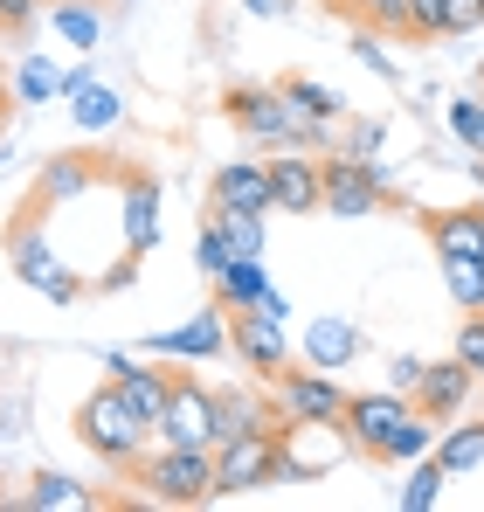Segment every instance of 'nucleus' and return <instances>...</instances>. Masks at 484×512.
Masks as SVG:
<instances>
[{"label":"nucleus","instance_id":"1","mask_svg":"<svg viewBox=\"0 0 484 512\" xmlns=\"http://www.w3.org/2000/svg\"><path fill=\"white\" fill-rule=\"evenodd\" d=\"M346 436H353V450L367 464H415V457H429L436 423L408 395L374 388V395H346Z\"/></svg>","mask_w":484,"mask_h":512},{"label":"nucleus","instance_id":"2","mask_svg":"<svg viewBox=\"0 0 484 512\" xmlns=\"http://www.w3.org/2000/svg\"><path fill=\"white\" fill-rule=\"evenodd\" d=\"M222 111H229V125H242L249 139H263L270 153H298V146L319 153V146H332V125L325 118H298L277 84H236L222 97Z\"/></svg>","mask_w":484,"mask_h":512},{"label":"nucleus","instance_id":"3","mask_svg":"<svg viewBox=\"0 0 484 512\" xmlns=\"http://www.w3.org/2000/svg\"><path fill=\"white\" fill-rule=\"evenodd\" d=\"M284 436H291V423H284V416H277L270 429H242V436H222V443H215V499H242V492L291 485Z\"/></svg>","mask_w":484,"mask_h":512},{"label":"nucleus","instance_id":"4","mask_svg":"<svg viewBox=\"0 0 484 512\" xmlns=\"http://www.w3.org/2000/svg\"><path fill=\"white\" fill-rule=\"evenodd\" d=\"M70 429H77V443L97 457V464H111V471H132L139 464V450L153 443V429L132 416V402L104 381V388H90L77 402V416H70Z\"/></svg>","mask_w":484,"mask_h":512},{"label":"nucleus","instance_id":"5","mask_svg":"<svg viewBox=\"0 0 484 512\" xmlns=\"http://www.w3.org/2000/svg\"><path fill=\"white\" fill-rule=\"evenodd\" d=\"M132 485H139V499H153V506H208V499H215V450H187V443L139 450Z\"/></svg>","mask_w":484,"mask_h":512},{"label":"nucleus","instance_id":"6","mask_svg":"<svg viewBox=\"0 0 484 512\" xmlns=\"http://www.w3.org/2000/svg\"><path fill=\"white\" fill-rule=\"evenodd\" d=\"M395 194H388V173L374 160H346V153H325L319 160V215H381Z\"/></svg>","mask_w":484,"mask_h":512},{"label":"nucleus","instance_id":"7","mask_svg":"<svg viewBox=\"0 0 484 512\" xmlns=\"http://www.w3.org/2000/svg\"><path fill=\"white\" fill-rule=\"evenodd\" d=\"M229 353H236L242 374H256L263 388L291 367V333H284V319L277 312H263V305H236L229 312Z\"/></svg>","mask_w":484,"mask_h":512},{"label":"nucleus","instance_id":"8","mask_svg":"<svg viewBox=\"0 0 484 512\" xmlns=\"http://www.w3.org/2000/svg\"><path fill=\"white\" fill-rule=\"evenodd\" d=\"M153 436L160 443H187V450H215V388L173 367V388H166V409L153 423Z\"/></svg>","mask_w":484,"mask_h":512},{"label":"nucleus","instance_id":"9","mask_svg":"<svg viewBox=\"0 0 484 512\" xmlns=\"http://www.w3.org/2000/svg\"><path fill=\"white\" fill-rule=\"evenodd\" d=\"M270 402L284 423H346V388L325 367H284L270 381Z\"/></svg>","mask_w":484,"mask_h":512},{"label":"nucleus","instance_id":"10","mask_svg":"<svg viewBox=\"0 0 484 512\" xmlns=\"http://www.w3.org/2000/svg\"><path fill=\"white\" fill-rule=\"evenodd\" d=\"M471 388H478V374L450 353V360H429V367H422V381H415V395H408V402H415L429 423H457V416H464V402H471Z\"/></svg>","mask_w":484,"mask_h":512},{"label":"nucleus","instance_id":"11","mask_svg":"<svg viewBox=\"0 0 484 512\" xmlns=\"http://www.w3.org/2000/svg\"><path fill=\"white\" fill-rule=\"evenodd\" d=\"M104 367H111V388L132 402V416L153 429L166 409V388H173V367H153V360H132V353H104Z\"/></svg>","mask_w":484,"mask_h":512},{"label":"nucleus","instance_id":"12","mask_svg":"<svg viewBox=\"0 0 484 512\" xmlns=\"http://www.w3.org/2000/svg\"><path fill=\"white\" fill-rule=\"evenodd\" d=\"M270 208L277 215H319V160L298 153H270Z\"/></svg>","mask_w":484,"mask_h":512},{"label":"nucleus","instance_id":"13","mask_svg":"<svg viewBox=\"0 0 484 512\" xmlns=\"http://www.w3.org/2000/svg\"><path fill=\"white\" fill-rule=\"evenodd\" d=\"M153 353H166V360H215V353H229V312L222 305H201L187 326L153 333Z\"/></svg>","mask_w":484,"mask_h":512},{"label":"nucleus","instance_id":"14","mask_svg":"<svg viewBox=\"0 0 484 512\" xmlns=\"http://www.w3.org/2000/svg\"><path fill=\"white\" fill-rule=\"evenodd\" d=\"M7 256H14V277L21 284H49L63 263H56V250H49V236H42V208H21L14 222H7Z\"/></svg>","mask_w":484,"mask_h":512},{"label":"nucleus","instance_id":"15","mask_svg":"<svg viewBox=\"0 0 484 512\" xmlns=\"http://www.w3.org/2000/svg\"><path fill=\"white\" fill-rule=\"evenodd\" d=\"M415 222L436 256H484V208H422Z\"/></svg>","mask_w":484,"mask_h":512},{"label":"nucleus","instance_id":"16","mask_svg":"<svg viewBox=\"0 0 484 512\" xmlns=\"http://www.w3.org/2000/svg\"><path fill=\"white\" fill-rule=\"evenodd\" d=\"M208 208H256V215H270V160H229L208 180Z\"/></svg>","mask_w":484,"mask_h":512},{"label":"nucleus","instance_id":"17","mask_svg":"<svg viewBox=\"0 0 484 512\" xmlns=\"http://www.w3.org/2000/svg\"><path fill=\"white\" fill-rule=\"evenodd\" d=\"M360 346H367V333L353 326V319H312L305 326V367H325V374H339V367H353L360 360Z\"/></svg>","mask_w":484,"mask_h":512},{"label":"nucleus","instance_id":"18","mask_svg":"<svg viewBox=\"0 0 484 512\" xmlns=\"http://www.w3.org/2000/svg\"><path fill=\"white\" fill-rule=\"evenodd\" d=\"M125 243H132V256H146L160 243V180L153 173L125 180Z\"/></svg>","mask_w":484,"mask_h":512},{"label":"nucleus","instance_id":"19","mask_svg":"<svg viewBox=\"0 0 484 512\" xmlns=\"http://www.w3.org/2000/svg\"><path fill=\"white\" fill-rule=\"evenodd\" d=\"M21 506L28 512H90V506H104V499L90 485H77V478H63V471H35L21 485Z\"/></svg>","mask_w":484,"mask_h":512},{"label":"nucleus","instance_id":"20","mask_svg":"<svg viewBox=\"0 0 484 512\" xmlns=\"http://www.w3.org/2000/svg\"><path fill=\"white\" fill-rule=\"evenodd\" d=\"M277 423V402L270 395H249V388H215V443L242 436V429H270Z\"/></svg>","mask_w":484,"mask_h":512},{"label":"nucleus","instance_id":"21","mask_svg":"<svg viewBox=\"0 0 484 512\" xmlns=\"http://www.w3.org/2000/svg\"><path fill=\"white\" fill-rule=\"evenodd\" d=\"M270 298V277H263V256H236L222 277H215V305L236 312V305H263Z\"/></svg>","mask_w":484,"mask_h":512},{"label":"nucleus","instance_id":"22","mask_svg":"<svg viewBox=\"0 0 484 512\" xmlns=\"http://www.w3.org/2000/svg\"><path fill=\"white\" fill-rule=\"evenodd\" d=\"M429 457L443 464V478H464V471H478V464H484V423H464V429H436V443H429Z\"/></svg>","mask_w":484,"mask_h":512},{"label":"nucleus","instance_id":"23","mask_svg":"<svg viewBox=\"0 0 484 512\" xmlns=\"http://www.w3.org/2000/svg\"><path fill=\"white\" fill-rule=\"evenodd\" d=\"M63 97L77 104V125L83 132H111L118 125V90H104V84H90V77H63Z\"/></svg>","mask_w":484,"mask_h":512},{"label":"nucleus","instance_id":"24","mask_svg":"<svg viewBox=\"0 0 484 512\" xmlns=\"http://www.w3.org/2000/svg\"><path fill=\"white\" fill-rule=\"evenodd\" d=\"M90 160L83 153H63V160H49L42 167V180H35V208H56V201H70V194H83L90 187Z\"/></svg>","mask_w":484,"mask_h":512},{"label":"nucleus","instance_id":"25","mask_svg":"<svg viewBox=\"0 0 484 512\" xmlns=\"http://www.w3.org/2000/svg\"><path fill=\"white\" fill-rule=\"evenodd\" d=\"M277 90L291 97V111H298V118H325V125H339V118H346V97H339L332 84H319V77H284Z\"/></svg>","mask_w":484,"mask_h":512},{"label":"nucleus","instance_id":"26","mask_svg":"<svg viewBox=\"0 0 484 512\" xmlns=\"http://www.w3.org/2000/svg\"><path fill=\"white\" fill-rule=\"evenodd\" d=\"M443 263V284L464 312H484V256H436Z\"/></svg>","mask_w":484,"mask_h":512},{"label":"nucleus","instance_id":"27","mask_svg":"<svg viewBox=\"0 0 484 512\" xmlns=\"http://www.w3.org/2000/svg\"><path fill=\"white\" fill-rule=\"evenodd\" d=\"M208 215H215V229L229 236L236 256H263V215L256 208H208Z\"/></svg>","mask_w":484,"mask_h":512},{"label":"nucleus","instance_id":"28","mask_svg":"<svg viewBox=\"0 0 484 512\" xmlns=\"http://www.w3.org/2000/svg\"><path fill=\"white\" fill-rule=\"evenodd\" d=\"M436 499H443V464H436V457H415V464H408V485H402V499H395V506H402V512H429Z\"/></svg>","mask_w":484,"mask_h":512},{"label":"nucleus","instance_id":"29","mask_svg":"<svg viewBox=\"0 0 484 512\" xmlns=\"http://www.w3.org/2000/svg\"><path fill=\"white\" fill-rule=\"evenodd\" d=\"M97 28H104V21H97V0H56V35H63V42L90 49Z\"/></svg>","mask_w":484,"mask_h":512},{"label":"nucleus","instance_id":"30","mask_svg":"<svg viewBox=\"0 0 484 512\" xmlns=\"http://www.w3.org/2000/svg\"><path fill=\"white\" fill-rule=\"evenodd\" d=\"M339 14H353L360 28H388V35H402L408 0H339Z\"/></svg>","mask_w":484,"mask_h":512},{"label":"nucleus","instance_id":"31","mask_svg":"<svg viewBox=\"0 0 484 512\" xmlns=\"http://www.w3.org/2000/svg\"><path fill=\"white\" fill-rule=\"evenodd\" d=\"M229 263H236V250H229V236H222V229H215V215H208V222H201V236H194V270L222 277Z\"/></svg>","mask_w":484,"mask_h":512},{"label":"nucleus","instance_id":"32","mask_svg":"<svg viewBox=\"0 0 484 512\" xmlns=\"http://www.w3.org/2000/svg\"><path fill=\"white\" fill-rule=\"evenodd\" d=\"M402 35L408 42H436V35H443V0H408Z\"/></svg>","mask_w":484,"mask_h":512},{"label":"nucleus","instance_id":"33","mask_svg":"<svg viewBox=\"0 0 484 512\" xmlns=\"http://www.w3.org/2000/svg\"><path fill=\"white\" fill-rule=\"evenodd\" d=\"M457 360L484 381V312H464V319H457Z\"/></svg>","mask_w":484,"mask_h":512},{"label":"nucleus","instance_id":"34","mask_svg":"<svg viewBox=\"0 0 484 512\" xmlns=\"http://www.w3.org/2000/svg\"><path fill=\"white\" fill-rule=\"evenodd\" d=\"M63 77L49 70V63H21V104H42V97H56Z\"/></svg>","mask_w":484,"mask_h":512},{"label":"nucleus","instance_id":"35","mask_svg":"<svg viewBox=\"0 0 484 512\" xmlns=\"http://www.w3.org/2000/svg\"><path fill=\"white\" fill-rule=\"evenodd\" d=\"M484 28V0H443V35H471Z\"/></svg>","mask_w":484,"mask_h":512},{"label":"nucleus","instance_id":"36","mask_svg":"<svg viewBox=\"0 0 484 512\" xmlns=\"http://www.w3.org/2000/svg\"><path fill=\"white\" fill-rule=\"evenodd\" d=\"M374 146H381V125H374V118L346 125V139H339V153H346V160H374Z\"/></svg>","mask_w":484,"mask_h":512},{"label":"nucleus","instance_id":"37","mask_svg":"<svg viewBox=\"0 0 484 512\" xmlns=\"http://www.w3.org/2000/svg\"><path fill=\"white\" fill-rule=\"evenodd\" d=\"M478 111H484V97H450V132L464 146H478Z\"/></svg>","mask_w":484,"mask_h":512},{"label":"nucleus","instance_id":"38","mask_svg":"<svg viewBox=\"0 0 484 512\" xmlns=\"http://www.w3.org/2000/svg\"><path fill=\"white\" fill-rule=\"evenodd\" d=\"M422 367H429V360H415V353H395V360H388V388H395V395H415Z\"/></svg>","mask_w":484,"mask_h":512},{"label":"nucleus","instance_id":"39","mask_svg":"<svg viewBox=\"0 0 484 512\" xmlns=\"http://www.w3.org/2000/svg\"><path fill=\"white\" fill-rule=\"evenodd\" d=\"M77 291H83V277H70V270H56V277L42 284V298H56V305H70Z\"/></svg>","mask_w":484,"mask_h":512},{"label":"nucleus","instance_id":"40","mask_svg":"<svg viewBox=\"0 0 484 512\" xmlns=\"http://www.w3.org/2000/svg\"><path fill=\"white\" fill-rule=\"evenodd\" d=\"M353 49H360V63H367V70H374V77H395V63H388V56H381V42H367V35H360V42H353Z\"/></svg>","mask_w":484,"mask_h":512},{"label":"nucleus","instance_id":"41","mask_svg":"<svg viewBox=\"0 0 484 512\" xmlns=\"http://www.w3.org/2000/svg\"><path fill=\"white\" fill-rule=\"evenodd\" d=\"M35 7H42V0H0V21H7V28H28Z\"/></svg>","mask_w":484,"mask_h":512},{"label":"nucleus","instance_id":"42","mask_svg":"<svg viewBox=\"0 0 484 512\" xmlns=\"http://www.w3.org/2000/svg\"><path fill=\"white\" fill-rule=\"evenodd\" d=\"M249 14H284V0H242Z\"/></svg>","mask_w":484,"mask_h":512},{"label":"nucleus","instance_id":"43","mask_svg":"<svg viewBox=\"0 0 484 512\" xmlns=\"http://www.w3.org/2000/svg\"><path fill=\"white\" fill-rule=\"evenodd\" d=\"M471 153H484V111H478V146H471Z\"/></svg>","mask_w":484,"mask_h":512},{"label":"nucleus","instance_id":"44","mask_svg":"<svg viewBox=\"0 0 484 512\" xmlns=\"http://www.w3.org/2000/svg\"><path fill=\"white\" fill-rule=\"evenodd\" d=\"M0 125H7V97H0Z\"/></svg>","mask_w":484,"mask_h":512},{"label":"nucleus","instance_id":"45","mask_svg":"<svg viewBox=\"0 0 484 512\" xmlns=\"http://www.w3.org/2000/svg\"><path fill=\"white\" fill-rule=\"evenodd\" d=\"M0 97H7V70H0Z\"/></svg>","mask_w":484,"mask_h":512},{"label":"nucleus","instance_id":"46","mask_svg":"<svg viewBox=\"0 0 484 512\" xmlns=\"http://www.w3.org/2000/svg\"><path fill=\"white\" fill-rule=\"evenodd\" d=\"M332 7H339V0H332Z\"/></svg>","mask_w":484,"mask_h":512},{"label":"nucleus","instance_id":"47","mask_svg":"<svg viewBox=\"0 0 484 512\" xmlns=\"http://www.w3.org/2000/svg\"><path fill=\"white\" fill-rule=\"evenodd\" d=\"M0 28H7V21H0Z\"/></svg>","mask_w":484,"mask_h":512}]
</instances>
